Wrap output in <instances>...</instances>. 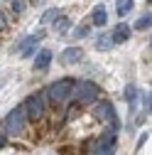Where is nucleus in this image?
<instances>
[{
    "mask_svg": "<svg viewBox=\"0 0 152 155\" xmlns=\"http://www.w3.org/2000/svg\"><path fill=\"white\" fill-rule=\"evenodd\" d=\"M74 89H76V79H59V81H54V84L47 89L44 96H47L52 104H64V101L71 99Z\"/></svg>",
    "mask_w": 152,
    "mask_h": 155,
    "instance_id": "nucleus-1",
    "label": "nucleus"
},
{
    "mask_svg": "<svg viewBox=\"0 0 152 155\" xmlns=\"http://www.w3.org/2000/svg\"><path fill=\"white\" fill-rule=\"evenodd\" d=\"M98 94H101V89L93 84V81H84V84H79L76 81V89H74V101L76 104H81V106H86V104H93L98 99Z\"/></svg>",
    "mask_w": 152,
    "mask_h": 155,
    "instance_id": "nucleus-2",
    "label": "nucleus"
},
{
    "mask_svg": "<svg viewBox=\"0 0 152 155\" xmlns=\"http://www.w3.org/2000/svg\"><path fill=\"white\" fill-rule=\"evenodd\" d=\"M22 111H25V118H27L30 123L40 121V118H42V113H44V94H42V91H40V94H32L30 99L25 101Z\"/></svg>",
    "mask_w": 152,
    "mask_h": 155,
    "instance_id": "nucleus-3",
    "label": "nucleus"
},
{
    "mask_svg": "<svg viewBox=\"0 0 152 155\" xmlns=\"http://www.w3.org/2000/svg\"><path fill=\"white\" fill-rule=\"evenodd\" d=\"M91 153H93V155H113V153H116V128L106 130L101 138L93 143Z\"/></svg>",
    "mask_w": 152,
    "mask_h": 155,
    "instance_id": "nucleus-4",
    "label": "nucleus"
},
{
    "mask_svg": "<svg viewBox=\"0 0 152 155\" xmlns=\"http://www.w3.org/2000/svg\"><path fill=\"white\" fill-rule=\"evenodd\" d=\"M93 116L103 123H110V128H118V116H116V106L110 101H101L93 106Z\"/></svg>",
    "mask_w": 152,
    "mask_h": 155,
    "instance_id": "nucleus-5",
    "label": "nucleus"
},
{
    "mask_svg": "<svg viewBox=\"0 0 152 155\" xmlns=\"http://www.w3.org/2000/svg\"><path fill=\"white\" fill-rule=\"evenodd\" d=\"M25 123H27V118H25V111H22V106H17V108H12L8 116H5V130L10 133V135H17L22 128H25Z\"/></svg>",
    "mask_w": 152,
    "mask_h": 155,
    "instance_id": "nucleus-6",
    "label": "nucleus"
},
{
    "mask_svg": "<svg viewBox=\"0 0 152 155\" xmlns=\"http://www.w3.org/2000/svg\"><path fill=\"white\" fill-rule=\"evenodd\" d=\"M81 59H84V49H81V47H69V49H64V52L59 54V64H64V67L79 64Z\"/></svg>",
    "mask_w": 152,
    "mask_h": 155,
    "instance_id": "nucleus-7",
    "label": "nucleus"
},
{
    "mask_svg": "<svg viewBox=\"0 0 152 155\" xmlns=\"http://www.w3.org/2000/svg\"><path fill=\"white\" fill-rule=\"evenodd\" d=\"M40 40H42V32L30 35V37H25V40H20V42H17V47H15V49H20V52H22V57H30V54H34L37 42H40Z\"/></svg>",
    "mask_w": 152,
    "mask_h": 155,
    "instance_id": "nucleus-8",
    "label": "nucleus"
},
{
    "mask_svg": "<svg viewBox=\"0 0 152 155\" xmlns=\"http://www.w3.org/2000/svg\"><path fill=\"white\" fill-rule=\"evenodd\" d=\"M130 27L125 25V22H120V25H116L113 27V32H110V37H113V45H123V42H128L130 40Z\"/></svg>",
    "mask_w": 152,
    "mask_h": 155,
    "instance_id": "nucleus-9",
    "label": "nucleus"
},
{
    "mask_svg": "<svg viewBox=\"0 0 152 155\" xmlns=\"http://www.w3.org/2000/svg\"><path fill=\"white\" fill-rule=\"evenodd\" d=\"M91 22L96 25V27L108 25V10H106V5H96V8H93V12H91Z\"/></svg>",
    "mask_w": 152,
    "mask_h": 155,
    "instance_id": "nucleus-10",
    "label": "nucleus"
},
{
    "mask_svg": "<svg viewBox=\"0 0 152 155\" xmlns=\"http://www.w3.org/2000/svg\"><path fill=\"white\" fill-rule=\"evenodd\" d=\"M49 62H52V52L44 47V49H40V54L34 57V71H44L47 67H49Z\"/></svg>",
    "mask_w": 152,
    "mask_h": 155,
    "instance_id": "nucleus-11",
    "label": "nucleus"
},
{
    "mask_svg": "<svg viewBox=\"0 0 152 155\" xmlns=\"http://www.w3.org/2000/svg\"><path fill=\"white\" fill-rule=\"evenodd\" d=\"M132 8H135V3H132V0H118V8H116V10H118V15H120V17H125Z\"/></svg>",
    "mask_w": 152,
    "mask_h": 155,
    "instance_id": "nucleus-12",
    "label": "nucleus"
},
{
    "mask_svg": "<svg viewBox=\"0 0 152 155\" xmlns=\"http://www.w3.org/2000/svg\"><path fill=\"white\" fill-rule=\"evenodd\" d=\"M56 17H59V10H56V8L47 10V12L42 15V25H54V22H56Z\"/></svg>",
    "mask_w": 152,
    "mask_h": 155,
    "instance_id": "nucleus-13",
    "label": "nucleus"
},
{
    "mask_svg": "<svg viewBox=\"0 0 152 155\" xmlns=\"http://www.w3.org/2000/svg\"><path fill=\"white\" fill-rule=\"evenodd\" d=\"M96 42H98V45H96L98 49H110V47H113V37H110V35H101Z\"/></svg>",
    "mask_w": 152,
    "mask_h": 155,
    "instance_id": "nucleus-14",
    "label": "nucleus"
},
{
    "mask_svg": "<svg viewBox=\"0 0 152 155\" xmlns=\"http://www.w3.org/2000/svg\"><path fill=\"white\" fill-rule=\"evenodd\" d=\"M135 96H138V91H135V86H132V84H128V86H125V101L130 104V108L135 106Z\"/></svg>",
    "mask_w": 152,
    "mask_h": 155,
    "instance_id": "nucleus-15",
    "label": "nucleus"
},
{
    "mask_svg": "<svg viewBox=\"0 0 152 155\" xmlns=\"http://www.w3.org/2000/svg\"><path fill=\"white\" fill-rule=\"evenodd\" d=\"M150 22H152V17H150V12H147V15H142L140 20L135 22V27H138V30H147V27H150Z\"/></svg>",
    "mask_w": 152,
    "mask_h": 155,
    "instance_id": "nucleus-16",
    "label": "nucleus"
},
{
    "mask_svg": "<svg viewBox=\"0 0 152 155\" xmlns=\"http://www.w3.org/2000/svg\"><path fill=\"white\" fill-rule=\"evenodd\" d=\"M54 25H56V30H59V32H66V30L71 27V22H69V20H59V22H54Z\"/></svg>",
    "mask_w": 152,
    "mask_h": 155,
    "instance_id": "nucleus-17",
    "label": "nucleus"
},
{
    "mask_svg": "<svg viewBox=\"0 0 152 155\" xmlns=\"http://www.w3.org/2000/svg\"><path fill=\"white\" fill-rule=\"evenodd\" d=\"M25 10V3H22V0H12V12H17V15H20Z\"/></svg>",
    "mask_w": 152,
    "mask_h": 155,
    "instance_id": "nucleus-18",
    "label": "nucleus"
},
{
    "mask_svg": "<svg viewBox=\"0 0 152 155\" xmlns=\"http://www.w3.org/2000/svg\"><path fill=\"white\" fill-rule=\"evenodd\" d=\"M88 32H91L88 27H79V30H76V32H74V35H76V37H86Z\"/></svg>",
    "mask_w": 152,
    "mask_h": 155,
    "instance_id": "nucleus-19",
    "label": "nucleus"
},
{
    "mask_svg": "<svg viewBox=\"0 0 152 155\" xmlns=\"http://www.w3.org/2000/svg\"><path fill=\"white\" fill-rule=\"evenodd\" d=\"M142 101H145V113H150V91L142 94Z\"/></svg>",
    "mask_w": 152,
    "mask_h": 155,
    "instance_id": "nucleus-20",
    "label": "nucleus"
},
{
    "mask_svg": "<svg viewBox=\"0 0 152 155\" xmlns=\"http://www.w3.org/2000/svg\"><path fill=\"white\" fill-rule=\"evenodd\" d=\"M147 138H150V133H142V135H140V140H138V148H142V145L147 143Z\"/></svg>",
    "mask_w": 152,
    "mask_h": 155,
    "instance_id": "nucleus-21",
    "label": "nucleus"
},
{
    "mask_svg": "<svg viewBox=\"0 0 152 155\" xmlns=\"http://www.w3.org/2000/svg\"><path fill=\"white\" fill-rule=\"evenodd\" d=\"M3 148H5V135L0 133V150H3Z\"/></svg>",
    "mask_w": 152,
    "mask_h": 155,
    "instance_id": "nucleus-22",
    "label": "nucleus"
},
{
    "mask_svg": "<svg viewBox=\"0 0 152 155\" xmlns=\"http://www.w3.org/2000/svg\"><path fill=\"white\" fill-rule=\"evenodd\" d=\"M0 27H5V15L0 12Z\"/></svg>",
    "mask_w": 152,
    "mask_h": 155,
    "instance_id": "nucleus-23",
    "label": "nucleus"
},
{
    "mask_svg": "<svg viewBox=\"0 0 152 155\" xmlns=\"http://www.w3.org/2000/svg\"><path fill=\"white\" fill-rule=\"evenodd\" d=\"M32 3H34V5H40V3H44V0H32Z\"/></svg>",
    "mask_w": 152,
    "mask_h": 155,
    "instance_id": "nucleus-24",
    "label": "nucleus"
}]
</instances>
